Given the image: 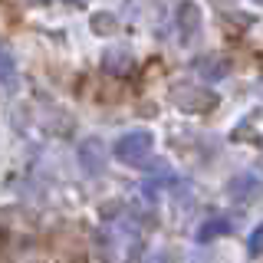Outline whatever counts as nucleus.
<instances>
[{
    "label": "nucleus",
    "mask_w": 263,
    "mask_h": 263,
    "mask_svg": "<svg viewBox=\"0 0 263 263\" xmlns=\"http://www.w3.org/2000/svg\"><path fill=\"white\" fill-rule=\"evenodd\" d=\"M152 152H155V135L148 128H132V132H125V135H119L115 145H112V158L128 164V168H142V164H148Z\"/></svg>",
    "instance_id": "obj_1"
},
{
    "label": "nucleus",
    "mask_w": 263,
    "mask_h": 263,
    "mask_svg": "<svg viewBox=\"0 0 263 263\" xmlns=\"http://www.w3.org/2000/svg\"><path fill=\"white\" fill-rule=\"evenodd\" d=\"M171 99H175L178 109H184L191 115H204L217 105V96H211L208 89H197V86H175L171 89Z\"/></svg>",
    "instance_id": "obj_2"
},
{
    "label": "nucleus",
    "mask_w": 263,
    "mask_h": 263,
    "mask_svg": "<svg viewBox=\"0 0 263 263\" xmlns=\"http://www.w3.org/2000/svg\"><path fill=\"white\" fill-rule=\"evenodd\" d=\"M105 158H109V155H105V148H102L99 138H86V142L79 145V164L89 178H99L105 171Z\"/></svg>",
    "instance_id": "obj_3"
},
{
    "label": "nucleus",
    "mask_w": 263,
    "mask_h": 263,
    "mask_svg": "<svg viewBox=\"0 0 263 263\" xmlns=\"http://www.w3.org/2000/svg\"><path fill=\"white\" fill-rule=\"evenodd\" d=\"M257 119H260V112L253 109L243 119V125H237L234 132H230V138H234V142H253V145H260V122Z\"/></svg>",
    "instance_id": "obj_4"
},
{
    "label": "nucleus",
    "mask_w": 263,
    "mask_h": 263,
    "mask_svg": "<svg viewBox=\"0 0 263 263\" xmlns=\"http://www.w3.org/2000/svg\"><path fill=\"white\" fill-rule=\"evenodd\" d=\"M224 234H230V220L227 217H211V220L201 224V230H197V240L211 243V240H217V237H224Z\"/></svg>",
    "instance_id": "obj_5"
},
{
    "label": "nucleus",
    "mask_w": 263,
    "mask_h": 263,
    "mask_svg": "<svg viewBox=\"0 0 263 263\" xmlns=\"http://www.w3.org/2000/svg\"><path fill=\"white\" fill-rule=\"evenodd\" d=\"M13 82H16V69H13V60L0 49V86H7V89H13Z\"/></svg>",
    "instance_id": "obj_6"
},
{
    "label": "nucleus",
    "mask_w": 263,
    "mask_h": 263,
    "mask_svg": "<svg viewBox=\"0 0 263 263\" xmlns=\"http://www.w3.org/2000/svg\"><path fill=\"white\" fill-rule=\"evenodd\" d=\"M224 66H227V63H220V60H217V63L208 60V63H201V76H204V79H224V76H227Z\"/></svg>",
    "instance_id": "obj_7"
},
{
    "label": "nucleus",
    "mask_w": 263,
    "mask_h": 263,
    "mask_svg": "<svg viewBox=\"0 0 263 263\" xmlns=\"http://www.w3.org/2000/svg\"><path fill=\"white\" fill-rule=\"evenodd\" d=\"M260 243H263V230H260V227H253V230H250V237H247V253H250L253 260L260 257Z\"/></svg>",
    "instance_id": "obj_8"
}]
</instances>
